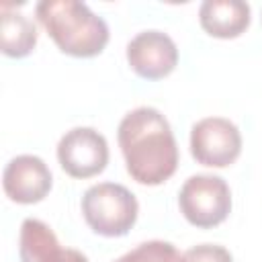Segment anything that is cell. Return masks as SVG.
I'll return each instance as SVG.
<instances>
[{"label":"cell","instance_id":"2","mask_svg":"<svg viewBox=\"0 0 262 262\" xmlns=\"http://www.w3.org/2000/svg\"><path fill=\"white\" fill-rule=\"evenodd\" d=\"M37 20L55 41L61 53L94 57L108 43V27L88 4L78 0H41L35 6Z\"/></svg>","mask_w":262,"mask_h":262},{"label":"cell","instance_id":"12","mask_svg":"<svg viewBox=\"0 0 262 262\" xmlns=\"http://www.w3.org/2000/svg\"><path fill=\"white\" fill-rule=\"evenodd\" d=\"M180 256L176 246L162 239H149L133 248L131 252L123 254L115 262H180Z\"/></svg>","mask_w":262,"mask_h":262},{"label":"cell","instance_id":"11","mask_svg":"<svg viewBox=\"0 0 262 262\" xmlns=\"http://www.w3.org/2000/svg\"><path fill=\"white\" fill-rule=\"evenodd\" d=\"M2 53L8 57H27L37 45V27L23 12L10 10V4H2V27H0Z\"/></svg>","mask_w":262,"mask_h":262},{"label":"cell","instance_id":"3","mask_svg":"<svg viewBox=\"0 0 262 262\" xmlns=\"http://www.w3.org/2000/svg\"><path fill=\"white\" fill-rule=\"evenodd\" d=\"M139 205L135 194L117 182H98L82 196V215L88 227L104 237L127 235L135 225Z\"/></svg>","mask_w":262,"mask_h":262},{"label":"cell","instance_id":"4","mask_svg":"<svg viewBox=\"0 0 262 262\" xmlns=\"http://www.w3.org/2000/svg\"><path fill=\"white\" fill-rule=\"evenodd\" d=\"M178 207L190 225L211 229L227 219L231 211V190L221 176L194 174L182 184Z\"/></svg>","mask_w":262,"mask_h":262},{"label":"cell","instance_id":"6","mask_svg":"<svg viewBox=\"0 0 262 262\" xmlns=\"http://www.w3.org/2000/svg\"><path fill=\"white\" fill-rule=\"evenodd\" d=\"M61 170L72 178H92L108 164V143L92 127H74L57 143Z\"/></svg>","mask_w":262,"mask_h":262},{"label":"cell","instance_id":"10","mask_svg":"<svg viewBox=\"0 0 262 262\" xmlns=\"http://www.w3.org/2000/svg\"><path fill=\"white\" fill-rule=\"evenodd\" d=\"M66 248L59 246L55 233L41 219L27 217L20 225L18 258L20 262H59Z\"/></svg>","mask_w":262,"mask_h":262},{"label":"cell","instance_id":"14","mask_svg":"<svg viewBox=\"0 0 262 262\" xmlns=\"http://www.w3.org/2000/svg\"><path fill=\"white\" fill-rule=\"evenodd\" d=\"M59 262H88V258H86L82 252H78V250L66 248V252H63V256H61Z\"/></svg>","mask_w":262,"mask_h":262},{"label":"cell","instance_id":"5","mask_svg":"<svg viewBox=\"0 0 262 262\" xmlns=\"http://www.w3.org/2000/svg\"><path fill=\"white\" fill-rule=\"evenodd\" d=\"M190 154L203 166L225 168L242 154V133L229 119H201L190 129Z\"/></svg>","mask_w":262,"mask_h":262},{"label":"cell","instance_id":"1","mask_svg":"<svg viewBox=\"0 0 262 262\" xmlns=\"http://www.w3.org/2000/svg\"><path fill=\"white\" fill-rule=\"evenodd\" d=\"M129 176L147 186L166 182L178 168V145L168 119L154 106L129 111L117 129Z\"/></svg>","mask_w":262,"mask_h":262},{"label":"cell","instance_id":"9","mask_svg":"<svg viewBox=\"0 0 262 262\" xmlns=\"http://www.w3.org/2000/svg\"><path fill=\"white\" fill-rule=\"evenodd\" d=\"M250 4L244 0H205L199 20L205 33L217 39H235L250 27Z\"/></svg>","mask_w":262,"mask_h":262},{"label":"cell","instance_id":"8","mask_svg":"<svg viewBox=\"0 0 262 262\" xmlns=\"http://www.w3.org/2000/svg\"><path fill=\"white\" fill-rule=\"evenodd\" d=\"M53 178L49 166L31 154L12 158L2 174V186L10 201L18 205H33L43 201L51 190Z\"/></svg>","mask_w":262,"mask_h":262},{"label":"cell","instance_id":"13","mask_svg":"<svg viewBox=\"0 0 262 262\" xmlns=\"http://www.w3.org/2000/svg\"><path fill=\"white\" fill-rule=\"evenodd\" d=\"M180 262H233L231 254L227 248L217 246V244H199L188 248L182 256Z\"/></svg>","mask_w":262,"mask_h":262},{"label":"cell","instance_id":"7","mask_svg":"<svg viewBox=\"0 0 262 262\" xmlns=\"http://www.w3.org/2000/svg\"><path fill=\"white\" fill-rule=\"evenodd\" d=\"M127 61L143 80H162L178 63V47L162 31H141L127 43Z\"/></svg>","mask_w":262,"mask_h":262}]
</instances>
